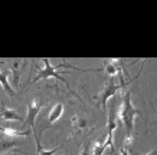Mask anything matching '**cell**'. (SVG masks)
I'll use <instances>...</instances> for the list:
<instances>
[{
    "mask_svg": "<svg viewBox=\"0 0 157 155\" xmlns=\"http://www.w3.org/2000/svg\"><path fill=\"white\" fill-rule=\"evenodd\" d=\"M138 113L140 112L131 102V94L125 92L123 95V105L118 109V118L123 121L124 127H125V138H124L125 145H130L134 139V121Z\"/></svg>",
    "mask_w": 157,
    "mask_h": 155,
    "instance_id": "cell-1",
    "label": "cell"
},
{
    "mask_svg": "<svg viewBox=\"0 0 157 155\" xmlns=\"http://www.w3.org/2000/svg\"><path fill=\"white\" fill-rule=\"evenodd\" d=\"M42 62L45 63V68H43L42 71H39V72H38V75L35 76L33 83H35V82H38V80L48 79V78H56V79H58V80H61V82H62L63 85H67L68 89H69V92H71L72 95L78 96V95H76L75 92H74V90H72L71 88H69V83H68L67 80L63 79V78H62V76L56 72L58 68H67V66H68V68H71V69H78V68H75V66H71V65H65V63H62V65H59V66H56V68H55V66H52V63H51V61H49L48 57H46V59H43Z\"/></svg>",
    "mask_w": 157,
    "mask_h": 155,
    "instance_id": "cell-2",
    "label": "cell"
},
{
    "mask_svg": "<svg viewBox=\"0 0 157 155\" xmlns=\"http://www.w3.org/2000/svg\"><path fill=\"white\" fill-rule=\"evenodd\" d=\"M104 63V69L105 73L108 76H115L118 75L121 79V85H127L124 82V66L121 59H105Z\"/></svg>",
    "mask_w": 157,
    "mask_h": 155,
    "instance_id": "cell-3",
    "label": "cell"
},
{
    "mask_svg": "<svg viewBox=\"0 0 157 155\" xmlns=\"http://www.w3.org/2000/svg\"><path fill=\"white\" fill-rule=\"evenodd\" d=\"M123 88H125V85H115L113 79H109L108 82L104 85V88H102V90H101V94H100V98H101L100 105H101V109H102V111H105L108 98L114 96V95L117 94L120 89H123Z\"/></svg>",
    "mask_w": 157,
    "mask_h": 155,
    "instance_id": "cell-4",
    "label": "cell"
},
{
    "mask_svg": "<svg viewBox=\"0 0 157 155\" xmlns=\"http://www.w3.org/2000/svg\"><path fill=\"white\" fill-rule=\"evenodd\" d=\"M42 102L39 101V99H33V101H30L28 105V116H26V121H25V125H28V127L33 128L35 125V119L38 116V113L40 112V109H42Z\"/></svg>",
    "mask_w": 157,
    "mask_h": 155,
    "instance_id": "cell-5",
    "label": "cell"
},
{
    "mask_svg": "<svg viewBox=\"0 0 157 155\" xmlns=\"http://www.w3.org/2000/svg\"><path fill=\"white\" fill-rule=\"evenodd\" d=\"M0 118L2 119H5V121H19V122H22L23 121V118L20 116L19 113L16 112L14 109L12 108H7L5 103H2V109H0Z\"/></svg>",
    "mask_w": 157,
    "mask_h": 155,
    "instance_id": "cell-6",
    "label": "cell"
},
{
    "mask_svg": "<svg viewBox=\"0 0 157 155\" xmlns=\"http://www.w3.org/2000/svg\"><path fill=\"white\" fill-rule=\"evenodd\" d=\"M9 76H12V71H9V69H5V71L0 72V85H2V88L6 94L10 95V96H14L16 92L12 89V86L9 83Z\"/></svg>",
    "mask_w": 157,
    "mask_h": 155,
    "instance_id": "cell-7",
    "label": "cell"
},
{
    "mask_svg": "<svg viewBox=\"0 0 157 155\" xmlns=\"http://www.w3.org/2000/svg\"><path fill=\"white\" fill-rule=\"evenodd\" d=\"M32 134L30 129L28 131H17V129H12V128L0 127V135L6 136V138H17V136H29Z\"/></svg>",
    "mask_w": 157,
    "mask_h": 155,
    "instance_id": "cell-8",
    "label": "cell"
},
{
    "mask_svg": "<svg viewBox=\"0 0 157 155\" xmlns=\"http://www.w3.org/2000/svg\"><path fill=\"white\" fill-rule=\"evenodd\" d=\"M62 113H63V105H62V103H56L52 108V111L49 112V116H48L49 125H52L53 122H56L58 119L62 116Z\"/></svg>",
    "mask_w": 157,
    "mask_h": 155,
    "instance_id": "cell-9",
    "label": "cell"
},
{
    "mask_svg": "<svg viewBox=\"0 0 157 155\" xmlns=\"http://www.w3.org/2000/svg\"><path fill=\"white\" fill-rule=\"evenodd\" d=\"M71 121H72V125H74V128H75V129L82 131V129L86 127V121L84 119V118H81V116H72Z\"/></svg>",
    "mask_w": 157,
    "mask_h": 155,
    "instance_id": "cell-10",
    "label": "cell"
},
{
    "mask_svg": "<svg viewBox=\"0 0 157 155\" xmlns=\"http://www.w3.org/2000/svg\"><path fill=\"white\" fill-rule=\"evenodd\" d=\"M108 146V144H107V141H98L94 145V149H92V155H102V152H104V149Z\"/></svg>",
    "mask_w": 157,
    "mask_h": 155,
    "instance_id": "cell-11",
    "label": "cell"
},
{
    "mask_svg": "<svg viewBox=\"0 0 157 155\" xmlns=\"http://www.w3.org/2000/svg\"><path fill=\"white\" fill-rule=\"evenodd\" d=\"M13 146H16V144L12 141H2L0 142V155L6 154L7 151H10Z\"/></svg>",
    "mask_w": 157,
    "mask_h": 155,
    "instance_id": "cell-12",
    "label": "cell"
},
{
    "mask_svg": "<svg viewBox=\"0 0 157 155\" xmlns=\"http://www.w3.org/2000/svg\"><path fill=\"white\" fill-rule=\"evenodd\" d=\"M36 142H38V155H52L61 148V146H58V148H53V149H51V151H45V149H42V145H40L39 138H36Z\"/></svg>",
    "mask_w": 157,
    "mask_h": 155,
    "instance_id": "cell-13",
    "label": "cell"
},
{
    "mask_svg": "<svg viewBox=\"0 0 157 155\" xmlns=\"http://www.w3.org/2000/svg\"><path fill=\"white\" fill-rule=\"evenodd\" d=\"M79 155H91V146L90 145H84V148H82L81 154Z\"/></svg>",
    "mask_w": 157,
    "mask_h": 155,
    "instance_id": "cell-14",
    "label": "cell"
},
{
    "mask_svg": "<svg viewBox=\"0 0 157 155\" xmlns=\"http://www.w3.org/2000/svg\"><path fill=\"white\" fill-rule=\"evenodd\" d=\"M120 155H128V151L123 148V149H120Z\"/></svg>",
    "mask_w": 157,
    "mask_h": 155,
    "instance_id": "cell-15",
    "label": "cell"
},
{
    "mask_svg": "<svg viewBox=\"0 0 157 155\" xmlns=\"http://www.w3.org/2000/svg\"><path fill=\"white\" fill-rule=\"evenodd\" d=\"M144 155H157V149L151 151V152H148V154H144Z\"/></svg>",
    "mask_w": 157,
    "mask_h": 155,
    "instance_id": "cell-16",
    "label": "cell"
},
{
    "mask_svg": "<svg viewBox=\"0 0 157 155\" xmlns=\"http://www.w3.org/2000/svg\"><path fill=\"white\" fill-rule=\"evenodd\" d=\"M156 113H157V109H156Z\"/></svg>",
    "mask_w": 157,
    "mask_h": 155,
    "instance_id": "cell-17",
    "label": "cell"
}]
</instances>
